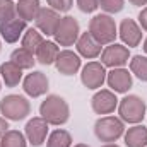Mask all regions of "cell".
Listing matches in <instances>:
<instances>
[{
	"mask_svg": "<svg viewBox=\"0 0 147 147\" xmlns=\"http://www.w3.org/2000/svg\"><path fill=\"white\" fill-rule=\"evenodd\" d=\"M39 116L53 127H62L70 120V106L58 94H48L39 105Z\"/></svg>",
	"mask_w": 147,
	"mask_h": 147,
	"instance_id": "cell-1",
	"label": "cell"
},
{
	"mask_svg": "<svg viewBox=\"0 0 147 147\" xmlns=\"http://www.w3.org/2000/svg\"><path fill=\"white\" fill-rule=\"evenodd\" d=\"M125 130L127 128L121 118L113 115L99 116L94 123V135L99 142H105V144H115L118 139L123 137Z\"/></svg>",
	"mask_w": 147,
	"mask_h": 147,
	"instance_id": "cell-2",
	"label": "cell"
},
{
	"mask_svg": "<svg viewBox=\"0 0 147 147\" xmlns=\"http://www.w3.org/2000/svg\"><path fill=\"white\" fill-rule=\"evenodd\" d=\"M118 116L123 123L139 125L147 116V105L146 101L137 94H127L123 99L118 101Z\"/></svg>",
	"mask_w": 147,
	"mask_h": 147,
	"instance_id": "cell-3",
	"label": "cell"
},
{
	"mask_svg": "<svg viewBox=\"0 0 147 147\" xmlns=\"http://www.w3.org/2000/svg\"><path fill=\"white\" fill-rule=\"evenodd\" d=\"M89 33L103 46L115 43L118 36V26L110 14H96L89 21Z\"/></svg>",
	"mask_w": 147,
	"mask_h": 147,
	"instance_id": "cell-4",
	"label": "cell"
},
{
	"mask_svg": "<svg viewBox=\"0 0 147 147\" xmlns=\"http://www.w3.org/2000/svg\"><path fill=\"white\" fill-rule=\"evenodd\" d=\"M0 115L10 121H21L31 115V103L26 96L7 94L0 99Z\"/></svg>",
	"mask_w": 147,
	"mask_h": 147,
	"instance_id": "cell-5",
	"label": "cell"
},
{
	"mask_svg": "<svg viewBox=\"0 0 147 147\" xmlns=\"http://www.w3.org/2000/svg\"><path fill=\"white\" fill-rule=\"evenodd\" d=\"M79 36H80V24H79V21L75 17H72V16H63L60 19L57 29H55V34H53L55 43L60 45V46L69 48V46H74L77 43Z\"/></svg>",
	"mask_w": 147,
	"mask_h": 147,
	"instance_id": "cell-6",
	"label": "cell"
},
{
	"mask_svg": "<svg viewBox=\"0 0 147 147\" xmlns=\"http://www.w3.org/2000/svg\"><path fill=\"white\" fill-rule=\"evenodd\" d=\"M106 74H108L106 67L101 62L91 60L80 69V82L84 87H87L91 91H98L106 82Z\"/></svg>",
	"mask_w": 147,
	"mask_h": 147,
	"instance_id": "cell-7",
	"label": "cell"
},
{
	"mask_svg": "<svg viewBox=\"0 0 147 147\" xmlns=\"http://www.w3.org/2000/svg\"><path fill=\"white\" fill-rule=\"evenodd\" d=\"M101 63L108 69H120L130 62V48L120 43L106 45L101 51Z\"/></svg>",
	"mask_w": 147,
	"mask_h": 147,
	"instance_id": "cell-8",
	"label": "cell"
},
{
	"mask_svg": "<svg viewBox=\"0 0 147 147\" xmlns=\"http://www.w3.org/2000/svg\"><path fill=\"white\" fill-rule=\"evenodd\" d=\"M24 135L28 139V144H31L33 147H39L46 142V139L50 135V125L41 116H34L26 123Z\"/></svg>",
	"mask_w": 147,
	"mask_h": 147,
	"instance_id": "cell-9",
	"label": "cell"
},
{
	"mask_svg": "<svg viewBox=\"0 0 147 147\" xmlns=\"http://www.w3.org/2000/svg\"><path fill=\"white\" fill-rule=\"evenodd\" d=\"M118 98L116 92L111 89H98L96 94L91 98V108L96 115H111L113 111L118 108Z\"/></svg>",
	"mask_w": 147,
	"mask_h": 147,
	"instance_id": "cell-10",
	"label": "cell"
},
{
	"mask_svg": "<svg viewBox=\"0 0 147 147\" xmlns=\"http://www.w3.org/2000/svg\"><path fill=\"white\" fill-rule=\"evenodd\" d=\"M22 89L29 98H41L50 89V80L41 70H33L22 79Z\"/></svg>",
	"mask_w": 147,
	"mask_h": 147,
	"instance_id": "cell-11",
	"label": "cell"
},
{
	"mask_svg": "<svg viewBox=\"0 0 147 147\" xmlns=\"http://www.w3.org/2000/svg\"><path fill=\"white\" fill-rule=\"evenodd\" d=\"M106 84L113 92L116 94H125L132 89L134 86V75L130 70H127L125 67L120 69H111L106 74Z\"/></svg>",
	"mask_w": 147,
	"mask_h": 147,
	"instance_id": "cell-12",
	"label": "cell"
},
{
	"mask_svg": "<svg viewBox=\"0 0 147 147\" xmlns=\"http://www.w3.org/2000/svg\"><path fill=\"white\" fill-rule=\"evenodd\" d=\"M55 67L57 70L62 74V75H67L70 77L74 74H77L82 69V60H80V55L77 51H72L69 48L65 50H60L57 60H55Z\"/></svg>",
	"mask_w": 147,
	"mask_h": 147,
	"instance_id": "cell-13",
	"label": "cell"
},
{
	"mask_svg": "<svg viewBox=\"0 0 147 147\" xmlns=\"http://www.w3.org/2000/svg\"><path fill=\"white\" fill-rule=\"evenodd\" d=\"M26 29H28V22L16 16L12 19H7V21L0 22V38L5 43L12 45V43H17L22 38Z\"/></svg>",
	"mask_w": 147,
	"mask_h": 147,
	"instance_id": "cell-14",
	"label": "cell"
},
{
	"mask_svg": "<svg viewBox=\"0 0 147 147\" xmlns=\"http://www.w3.org/2000/svg\"><path fill=\"white\" fill-rule=\"evenodd\" d=\"M118 36L127 48H135L142 41V28L134 19H123L118 26Z\"/></svg>",
	"mask_w": 147,
	"mask_h": 147,
	"instance_id": "cell-15",
	"label": "cell"
},
{
	"mask_svg": "<svg viewBox=\"0 0 147 147\" xmlns=\"http://www.w3.org/2000/svg\"><path fill=\"white\" fill-rule=\"evenodd\" d=\"M60 19H62V16L57 10H53L50 7H41L38 17L34 19L36 29L43 36H53L55 34V29H57V26L60 22Z\"/></svg>",
	"mask_w": 147,
	"mask_h": 147,
	"instance_id": "cell-16",
	"label": "cell"
},
{
	"mask_svg": "<svg viewBox=\"0 0 147 147\" xmlns=\"http://www.w3.org/2000/svg\"><path fill=\"white\" fill-rule=\"evenodd\" d=\"M75 48H77V53L80 57L87 58V60L98 58L101 55V51H103V45L98 43L89 31L87 33H80V36H79L77 43H75Z\"/></svg>",
	"mask_w": 147,
	"mask_h": 147,
	"instance_id": "cell-17",
	"label": "cell"
},
{
	"mask_svg": "<svg viewBox=\"0 0 147 147\" xmlns=\"http://www.w3.org/2000/svg\"><path fill=\"white\" fill-rule=\"evenodd\" d=\"M0 79L7 87H17L22 82V69H19L14 62L7 60L0 65Z\"/></svg>",
	"mask_w": 147,
	"mask_h": 147,
	"instance_id": "cell-18",
	"label": "cell"
},
{
	"mask_svg": "<svg viewBox=\"0 0 147 147\" xmlns=\"http://www.w3.org/2000/svg\"><path fill=\"white\" fill-rule=\"evenodd\" d=\"M60 53V48L55 41H50V39H45L41 43V46L36 50L34 57H36V62L41 65H55V60Z\"/></svg>",
	"mask_w": 147,
	"mask_h": 147,
	"instance_id": "cell-19",
	"label": "cell"
},
{
	"mask_svg": "<svg viewBox=\"0 0 147 147\" xmlns=\"http://www.w3.org/2000/svg\"><path fill=\"white\" fill-rule=\"evenodd\" d=\"M123 140L127 147H147V127L144 125H132L125 130Z\"/></svg>",
	"mask_w": 147,
	"mask_h": 147,
	"instance_id": "cell-20",
	"label": "cell"
},
{
	"mask_svg": "<svg viewBox=\"0 0 147 147\" xmlns=\"http://www.w3.org/2000/svg\"><path fill=\"white\" fill-rule=\"evenodd\" d=\"M16 10H17V17L29 22L38 17V14L41 10V3H39V0H17Z\"/></svg>",
	"mask_w": 147,
	"mask_h": 147,
	"instance_id": "cell-21",
	"label": "cell"
},
{
	"mask_svg": "<svg viewBox=\"0 0 147 147\" xmlns=\"http://www.w3.org/2000/svg\"><path fill=\"white\" fill-rule=\"evenodd\" d=\"M10 62H14L22 70H31L36 65V57H34V53H31V51L24 50L22 46H19L10 53Z\"/></svg>",
	"mask_w": 147,
	"mask_h": 147,
	"instance_id": "cell-22",
	"label": "cell"
},
{
	"mask_svg": "<svg viewBox=\"0 0 147 147\" xmlns=\"http://www.w3.org/2000/svg\"><path fill=\"white\" fill-rule=\"evenodd\" d=\"M45 41V36L38 31L36 28H28L26 33L21 38V46L31 53H36V50L41 46V43Z\"/></svg>",
	"mask_w": 147,
	"mask_h": 147,
	"instance_id": "cell-23",
	"label": "cell"
},
{
	"mask_svg": "<svg viewBox=\"0 0 147 147\" xmlns=\"http://www.w3.org/2000/svg\"><path fill=\"white\" fill-rule=\"evenodd\" d=\"M72 144L74 140L70 132H67L63 128L53 130L46 139V147H72Z\"/></svg>",
	"mask_w": 147,
	"mask_h": 147,
	"instance_id": "cell-24",
	"label": "cell"
},
{
	"mask_svg": "<svg viewBox=\"0 0 147 147\" xmlns=\"http://www.w3.org/2000/svg\"><path fill=\"white\" fill-rule=\"evenodd\" d=\"M128 67H130L132 75H135L142 82H147V57H144V55H134V57H130Z\"/></svg>",
	"mask_w": 147,
	"mask_h": 147,
	"instance_id": "cell-25",
	"label": "cell"
},
{
	"mask_svg": "<svg viewBox=\"0 0 147 147\" xmlns=\"http://www.w3.org/2000/svg\"><path fill=\"white\" fill-rule=\"evenodd\" d=\"M0 146L2 147H28V139L19 130H9L0 139Z\"/></svg>",
	"mask_w": 147,
	"mask_h": 147,
	"instance_id": "cell-26",
	"label": "cell"
},
{
	"mask_svg": "<svg viewBox=\"0 0 147 147\" xmlns=\"http://www.w3.org/2000/svg\"><path fill=\"white\" fill-rule=\"evenodd\" d=\"M99 7L105 14H118L125 9V0H99Z\"/></svg>",
	"mask_w": 147,
	"mask_h": 147,
	"instance_id": "cell-27",
	"label": "cell"
},
{
	"mask_svg": "<svg viewBox=\"0 0 147 147\" xmlns=\"http://www.w3.org/2000/svg\"><path fill=\"white\" fill-rule=\"evenodd\" d=\"M17 16L14 0H0V22Z\"/></svg>",
	"mask_w": 147,
	"mask_h": 147,
	"instance_id": "cell-28",
	"label": "cell"
},
{
	"mask_svg": "<svg viewBox=\"0 0 147 147\" xmlns=\"http://www.w3.org/2000/svg\"><path fill=\"white\" fill-rule=\"evenodd\" d=\"M48 7L57 10L58 14H65L74 7V0H46Z\"/></svg>",
	"mask_w": 147,
	"mask_h": 147,
	"instance_id": "cell-29",
	"label": "cell"
},
{
	"mask_svg": "<svg viewBox=\"0 0 147 147\" xmlns=\"http://www.w3.org/2000/svg\"><path fill=\"white\" fill-rule=\"evenodd\" d=\"M77 7L84 14H92L94 10L99 9V0H75Z\"/></svg>",
	"mask_w": 147,
	"mask_h": 147,
	"instance_id": "cell-30",
	"label": "cell"
},
{
	"mask_svg": "<svg viewBox=\"0 0 147 147\" xmlns=\"http://www.w3.org/2000/svg\"><path fill=\"white\" fill-rule=\"evenodd\" d=\"M139 26L142 28V31L147 33V5L140 10V14H139Z\"/></svg>",
	"mask_w": 147,
	"mask_h": 147,
	"instance_id": "cell-31",
	"label": "cell"
},
{
	"mask_svg": "<svg viewBox=\"0 0 147 147\" xmlns=\"http://www.w3.org/2000/svg\"><path fill=\"white\" fill-rule=\"evenodd\" d=\"M7 132H9V120L3 118V116H0V139H2Z\"/></svg>",
	"mask_w": 147,
	"mask_h": 147,
	"instance_id": "cell-32",
	"label": "cell"
},
{
	"mask_svg": "<svg viewBox=\"0 0 147 147\" xmlns=\"http://www.w3.org/2000/svg\"><path fill=\"white\" fill-rule=\"evenodd\" d=\"M134 7H144V5H147V0H128Z\"/></svg>",
	"mask_w": 147,
	"mask_h": 147,
	"instance_id": "cell-33",
	"label": "cell"
},
{
	"mask_svg": "<svg viewBox=\"0 0 147 147\" xmlns=\"http://www.w3.org/2000/svg\"><path fill=\"white\" fill-rule=\"evenodd\" d=\"M142 46H144V51L147 53V36H146V39H144V45H142Z\"/></svg>",
	"mask_w": 147,
	"mask_h": 147,
	"instance_id": "cell-34",
	"label": "cell"
},
{
	"mask_svg": "<svg viewBox=\"0 0 147 147\" xmlns=\"http://www.w3.org/2000/svg\"><path fill=\"white\" fill-rule=\"evenodd\" d=\"M72 147H91V146H87V144H75V146Z\"/></svg>",
	"mask_w": 147,
	"mask_h": 147,
	"instance_id": "cell-35",
	"label": "cell"
},
{
	"mask_svg": "<svg viewBox=\"0 0 147 147\" xmlns=\"http://www.w3.org/2000/svg\"><path fill=\"white\" fill-rule=\"evenodd\" d=\"M101 147H120V146H116V144H105V146H101Z\"/></svg>",
	"mask_w": 147,
	"mask_h": 147,
	"instance_id": "cell-36",
	"label": "cell"
},
{
	"mask_svg": "<svg viewBox=\"0 0 147 147\" xmlns=\"http://www.w3.org/2000/svg\"><path fill=\"white\" fill-rule=\"evenodd\" d=\"M0 89H2V79H0Z\"/></svg>",
	"mask_w": 147,
	"mask_h": 147,
	"instance_id": "cell-37",
	"label": "cell"
},
{
	"mask_svg": "<svg viewBox=\"0 0 147 147\" xmlns=\"http://www.w3.org/2000/svg\"><path fill=\"white\" fill-rule=\"evenodd\" d=\"M0 51H2V41H0Z\"/></svg>",
	"mask_w": 147,
	"mask_h": 147,
	"instance_id": "cell-38",
	"label": "cell"
},
{
	"mask_svg": "<svg viewBox=\"0 0 147 147\" xmlns=\"http://www.w3.org/2000/svg\"><path fill=\"white\" fill-rule=\"evenodd\" d=\"M0 147H2V146H0Z\"/></svg>",
	"mask_w": 147,
	"mask_h": 147,
	"instance_id": "cell-39",
	"label": "cell"
},
{
	"mask_svg": "<svg viewBox=\"0 0 147 147\" xmlns=\"http://www.w3.org/2000/svg\"><path fill=\"white\" fill-rule=\"evenodd\" d=\"M146 118H147V116H146Z\"/></svg>",
	"mask_w": 147,
	"mask_h": 147,
	"instance_id": "cell-40",
	"label": "cell"
}]
</instances>
